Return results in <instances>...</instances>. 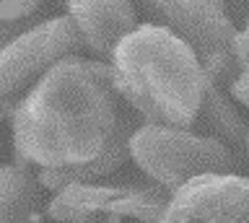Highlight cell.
Listing matches in <instances>:
<instances>
[{
  "instance_id": "obj_1",
  "label": "cell",
  "mask_w": 249,
  "mask_h": 223,
  "mask_svg": "<svg viewBox=\"0 0 249 223\" xmlns=\"http://www.w3.org/2000/svg\"><path fill=\"white\" fill-rule=\"evenodd\" d=\"M112 65L65 57L42 75L13 114L16 161L73 169L104 151L120 122Z\"/></svg>"
},
{
  "instance_id": "obj_2",
  "label": "cell",
  "mask_w": 249,
  "mask_h": 223,
  "mask_svg": "<svg viewBox=\"0 0 249 223\" xmlns=\"http://www.w3.org/2000/svg\"><path fill=\"white\" fill-rule=\"evenodd\" d=\"M114 88L145 125L187 130L200 117L208 75L197 55L163 26H138L112 55Z\"/></svg>"
},
{
  "instance_id": "obj_3",
  "label": "cell",
  "mask_w": 249,
  "mask_h": 223,
  "mask_svg": "<svg viewBox=\"0 0 249 223\" xmlns=\"http://www.w3.org/2000/svg\"><path fill=\"white\" fill-rule=\"evenodd\" d=\"M130 156L151 179L174 195L202 176H229L241 172V158L210 135L190 130L140 125L132 133Z\"/></svg>"
},
{
  "instance_id": "obj_4",
  "label": "cell",
  "mask_w": 249,
  "mask_h": 223,
  "mask_svg": "<svg viewBox=\"0 0 249 223\" xmlns=\"http://www.w3.org/2000/svg\"><path fill=\"white\" fill-rule=\"evenodd\" d=\"M81 50L83 39L70 16L42 21L0 47V120L13 117L26 94L52 65Z\"/></svg>"
},
{
  "instance_id": "obj_5",
  "label": "cell",
  "mask_w": 249,
  "mask_h": 223,
  "mask_svg": "<svg viewBox=\"0 0 249 223\" xmlns=\"http://www.w3.org/2000/svg\"><path fill=\"white\" fill-rule=\"evenodd\" d=\"M148 3L166 32L179 36L205 68V75L215 86L233 83L239 65L233 57L236 29H233L223 0H143Z\"/></svg>"
},
{
  "instance_id": "obj_6",
  "label": "cell",
  "mask_w": 249,
  "mask_h": 223,
  "mask_svg": "<svg viewBox=\"0 0 249 223\" xmlns=\"http://www.w3.org/2000/svg\"><path fill=\"white\" fill-rule=\"evenodd\" d=\"M171 195L153 184H70L47 205V215L60 223H89L93 218H135L161 223Z\"/></svg>"
},
{
  "instance_id": "obj_7",
  "label": "cell",
  "mask_w": 249,
  "mask_h": 223,
  "mask_svg": "<svg viewBox=\"0 0 249 223\" xmlns=\"http://www.w3.org/2000/svg\"><path fill=\"white\" fill-rule=\"evenodd\" d=\"M161 223H249V176H202L171 195Z\"/></svg>"
},
{
  "instance_id": "obj_8",
  "label": "cell",
  "mask_w": 249,
  "mask_h": 223,
  "mask_svg": "<svg viewBox=\"0 0 249 223\" xmlns=\"http://www.w3.org/2000/svg\"><path fill=\"white\" fill-rule=\"evenodd\" d=\"M68 16L96 57L112 60L117 44L138 29L130 0H68Z\"/></svg>"
},
{
  "instance_id": "obj_9",
  "label": "cell",
  "mask_w": 249,
  "mask_h": 223,
  "mask_svg": "<svg viewBox=\"0 0 249 223\" xmlns=\"http://www.w3.org/2000/svg\"><path fill=\"white\" fill-rule=\"evenodd\" d=\"M135 130L138 127L132 122V117L122 112L109 143L93 161H89L83 166H73V169H39L36 182L52 192H60V189L70 187V184H99L101 179L112 176L124 164V158L130 156V140Z\"/></svg>"
},
{
  "instance_id": "obj_10",
  "label": "cell",
  "mask_w": 249,
  "mask_h": 223,
  "mask_svg": "<svg viewBox=\"0 0 249 223\" xmlns=\"http://www.w3.org/2000/svg\"><path fill=\"white\" fill-rule=\"evenodd\" d=\"M36 176L29 172V164L0 166V223H36Z\"/></svg>"
},
{
  "instance_id": "obj_11",
  "label": "cell",
  "mask_w": 249,
  "mask_h": 223,
  "mask_svg": "<svg viewBox=\"0 0 249 223\" xmlns=\"http://www.w3.org/2000/svg\"><path fill=\"white\" fill-rule=\"evenodd\" d=\"M200 117L215 140H221L226 148H231L241 158V151H247V140H249V125L233 109V104L223 94V88L210 81L205 86V96H202Z\"/></svg>"
},
{
  "instance_id": "obj_12",
  "label": "cell",
  "mask_w": 249,
  "mask_h": 223,
  "mask_svg": "<svg viewBox=\"0 0 249 223\" xmlns=\"http://www.w3.org/2000/svg\"><path fill=\"white\" fill-rule=\"evenodd\" d=\"M39 0H0V24H16V21L31 16Z\"/></svg>"
},
{
  "instance_id": "obj_13",
  "label": "cell",
  "mask_w": 249,
  "mask_h": 223,
  "mask_svg": "<svg viewBox=\"0 0 249 223\" xmlns=\"http://www.w3.org/2000/svg\"><path fill=\"white\" fill-rule=\"evenodd\" d=\"M231 96L236 99V102H241L244 106H249V60L241 65L239 75L231 83Z\"/></svg>"
},
{
  "instance_id": "obj_14",
  "label": "cell",
  "mask_w": 249,
  "mask_h": 223,
  "mask_svg": "<svg viewBox=\"0 0 249 223\" xmlns=\"http://www.w3.org/2000/svg\"><path fill=\"white\" fill-rule=\"evenodd\" d=\"M21 32H23V29H21L18 21H16V24H0V47H5V44L11 39H16Z\"/></svg>"
},
{
  "instance_id": "obj_15",
  "label": "cell",
  "mask_w": 249,
  "mask_h": 223,
  "mask_svg": "<svg viewBox=\"0 0 249 223\" xmlns=\"http://www.w3.org/2000/svg\"><path fill=\"white\" fill-rule=\"evenodd\" d=\"M89 223H122V218H114V215H104V218H93Z\"/></svg>"
},
{
  "instance_id": "obj_16",
  "label": "cell",
  "mask_w": 249,
  "mask_h": 223,
  "mask_svg": "<svg viewBox=\"0 0 249 223\" xmlns=\"http://www.w3.org/2000/svg\"><path fill=\"white\" fill-rule=\"evenodd\" d=\"M247 153H249V140H247Z\"/></svg>"
}]
</instances>
